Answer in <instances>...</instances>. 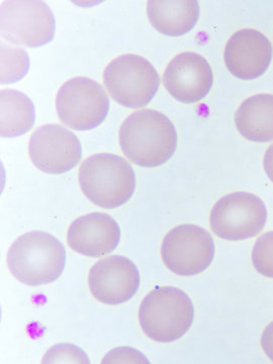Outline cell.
<instances>
[{
    "label": "cell",
    "instance_id": "1",
    "mask_svg": "<svg viewBox=\"0 0 273 364\" xmlns=\"http://www.w3.org/2000/svg\"><path fill=\"white\" fill-rule=\"evenodd\" d=\"M119 140L124 156L148 168L168 161L177 147L176 127L154 109H141L127 117L119 128Z\"/></svg>",
    "mask_w": 273,
    "mask_h": 364
},
{
    "label": "cell",
    "instance_id": "2",
    "mask_svg": "<svg viewBox=\"0 0 273 364\" xmlns=\"http://www.w3.org/2000/svg\"><path fill=\"white\" fill-rule=\"evenodd\" d=\"M9 272L28 287L49 284L58 279L66 264V249L46 232L23 234L14 242L6 257Z\"/></svg>",
    "mask_w": 273,
    "mask_h": 364
},
{
    "label": "cell",
    "instance_id": "3",
    "mask_svg": "<svg viewBox=\"0 0 273 364\" xmlns=\"http://www.w3.org/2000/svg\"><path fill=\"white\" fill-rule=\"evenodd\" d=\"M78 181L86 198L107 210L128 203L136 189V174L130 163L111 153L85 159L79 169Z\"/></svg>",
    "mask_w": 273,
    "mask_h": 364
},
{
    "label": "cell",
    "instance_id": "4",
    "mask_svg": "<svg viewBox=\"0 0 273 364\" xmlns=\"http://www.w3.org/2000/svg\"><path fill=\"white\" fill-rule=\"evenodd\" d=\"M195 318L191 298L173 287H157L139 309V322L146 336L160 343L176 341L186 334Z\"/></svg>",
    "mask_w": 273,
    "mask_h": 364
},
{
    "label": "cell",
    "instance_id": "5",
    "mask_svg": "<svg viewBox=\"0 0 273 364\" xmlns=\"http://www.w3.org/2000/svg\"><path fill=\"white\" fill-rule=\"evenodd\" d=\"M104 82L117 104L129 109H141L156 95L160 77L147 59L127 54L112 60L107 66Z\"/></svg>",
    "mask_w": 273,
    "mask_h": 364
},
{
    "label": "cell",
    "instance_id": "6",
    "mask_svg": "<svg viewBox=\"0 0 273 364\" xmlns=\"http://www.w3.org/2000/svg\"><path fill=\"white\" fill-rule=\"evenodd\" d=\"M0 11L2 38L11 44L38 48L54 39L56 21L44 1L6 0Z\"/></svg>",
    "mask_w": 273,
    "mask_h": 364
},
{
    "label": "cell",
    "instance_id": "7",
    "mask_svg": "<svg viewBox=\"0 0 273 364\" xmlns=\"http://www.w3.org/2000/svg\"><path fill=\"white\" fill-rule=\"evenodd\" d=\"M60 121L75 131L100 126L109 114V98L100 83L87 77H74L60 87L56 97Z\"/></svg>",
    "mask_w": 273,
    "mask_h": 364
},
{
    "label": "cell",
    "instance_id": "8",
    "mask_svg": "<svg viewBox=\"0 0 273 364\" xmlns=\"http://www.w3.org/2000/svg\"><path fill=\"white\" fill-rule=\"evenodd\" d=\"M265 203L253 193L239 191L220 198L212 208L210 229L228 241H241L259 234L267 224Z\"/></svg>",
    "mask_w": 273,
    "mask_h": 364
},
{
    "label": "cell",
    "instance_id": "9",
    "mask_svg": "<svg viewBox=\"0 0 273 364\" xmlns=\"http://www.w3.org/2000/svg\"><path fill=\"white\" fill-rule=\"evenodd\" d=\"M215 257V243L207 230L196 225H181L163 239L161 258L170 272L193 277L205 272Z\"/></svg>",
    "mask_w": 273,
    "mask_h": 364
},
{
    "label": "cell",
    "instance_id": "10",
    "mask_svg": "<svg viewBox=\"0 0 273 364\" xmlns=\"http://www.w3.org/2000/svg\"><path fill=\"white\" fill-rule=\"evenodd\" d=\"M33 164L47 174H63L77 166L82 148L75 134L60 124H44L33 132L28 143Z\"/></svg>",
    "mask_w": 273,
    "mask_h": 364
},
{
    "label": "cell",
    "instance_id": "11",
    "mask_svg": "<svg viewBox=\"0 0 273 364\" xmlns=\"http://www.w3.org/2000/svg\"><path fill=\"white\" fill-rule=\"evenodd\" d=\"M88 286L92 296L105 305L130 301L140 287V272L135 263L124 256L112 255L91 267Z\"/></svg>",
    "mask_w": 273,
    "mask_h": 364
},
{
    "label": "cell",
    "instance_id": "12",
    "mask_svg": "<svg viewBox=\"0 0 273 364\" xmlns=\"http://www.w3.org/2000/svg\"><path fill=\"white\" fill-rule=\"evenodd\" d=\"M214 74L207 60L193 52L177 55L163 74V83L172 97L183 104H195L207 97Z\"/></svg>",
    "mask_w": 273,
    "mask_h": 364
},
{
    "label": "cell",
    "instance_id": "13",
    "mask_svg": "<svg viewBox=\"0 0 273 364\" xmlns=\"http://www.w3.org/2000/svg\"><path fill=\"white\" fill-rule=\"evenodd\" d=\"M272 59V43L262 33L252 28L235 33L225 47L224 60L228 70L243 80H252L263 75Z\"/></svg>",
    "mask_w": 273,
    "mask_h": 364
},
{
    "label": "cell",
    "instance_id": "14",
    "mask_svg": "<svg viewBox=\"0 0 273 364\" xmlns=\"http://www.w3.org/2000/svg\"><path fill=\"white\" fill-rule=\"evenodd\" d=\"M121 240L119 224L104 213H91L71 223L67 241L72 250L88 257H102L116 250Z\"/></svg>",
    "mask_w": 273,
    "mask_h": 364
},
{
    "label": "cell",
    "instance_id": "15",
    "mask_svg": "<svg viewBox=\"0 0 273 364\" xmlns=\"http://www.w3.org/2000/svg\"><path fill=\"white\" fill-rule=\"evenodd\" d=\"M147 16L158 32L168 37H179L195 28L200 6L196 0H149Z\"/></svg>",
    "mask_w": 273,
    "mask_h": 364
},
{
    "label": "cell",
    "instance_id": "16",
    "mask_svg": "<svg viewBox=\"0 0 273 364\" xmlns=\"http://www.w3.org/2000/svg\"><path fill=\"white\" fill-rule=\"evenodd\" d=\"M239 133L249 141H273V95L261 93L242 102L235 114Z\"/></svg>",
    "mask_w": 273,
    "mask_h": 364
},
{
    "label": "cell",
    "instance_id": "17",
    "mask_svg": "<svg viewBox=\"0 0 273 364\" xmlns=\"http://www.w3.org/2000/svg\"><path fill=\"white\" fill-rule=\"evenodd\" d=\"M0 100L2 138H14L28 133L36 121L35 105L31 98L18 90H2Z\"/></svg>",
    "mask_w": 273,
    "mask_h": 364
},
{
    "label": "cell",
    "instance_id": "18",
    "mask_svg": "<svg viewBox=\"0 0 273 364\" xmlns=\"http://www.w3.org/2000/svg\"><path fill=\"white\" fill-rule=\"evenodd\" d=\"M30 59L23 49L1 44V83H13L25 77Z\"/></svg>",
    "mask_w": 273,
    "mask_h": 364
},
{
    "label": "cell",
    "instance_id": "19",
    "mask_svg": "<svg viewBox=\"0 0 273 364\" xmlns=\"http://www.w3.org/2000/svg\"><path fill=\"white\" fill-rule=\"evenodd\" d=\"M252 263L261 275L273 279V231L263 234L254 244Z\"/></svg>",
    "mask_w": 273,
    "mask_h": 364
},
{
    "label": "cell",
    "instance_id": "20",
    "mask_svg": "<svg viewBox=\"0 0 273 364\" xmlns=\"http://www.w3.org/2000/svg\"><path fill=\"white\" fill-rule=\"evenodd\" d=\"M43 363H83L90 360L85 352L73 344H58L51 347L45 354Z\"/></svg>",
    "mask_w": 273,
    "mask_h": 364
},
{
    "label": "cell",
    "instance_id": "21",
    "mask_svg": "<svg viewBox=\"0 0 273 364\" xmlns=\"http://www.w3.org/2000/svg\"><path fill=\"white\" fill-rule=\"evenodd\" d=\"M107 363H145L149 364V360L144 354L131 347H117L112 349L102 361Z\"/></svg>",
    "mask_w": 273,
    "mask_h": 364
},
{
    "label": "cell",
    "instance_id": "22",
    "mask_svg": "<svg viewBox=\"0 0 273 364\" xmlns=\"http://www.w3.org/2000/svg\"><path fill=\"white\" fill-rule=\"evenodd\" d=\"M261 346L268 358L273 363V322L265 328L261 337Z\"/></svg>",
    "mask_w": 273,
    "mask_h": 364
},
{
    "label": "cell",
    "instance_id": "23",
    "mask_svg": "<svg viewBox=\"0 0 273 364\" xmlns=\"http://www.w3.org/2000/svg\"><path fill=\"white\" fill-rule=\"evenodd\" d=\"M263 166L267 172L268 178L273 182V144L267 148L263 158Z\"/></svg>",
    "mask_w": 273,
    "mask_h": 364
}]
</instances>
